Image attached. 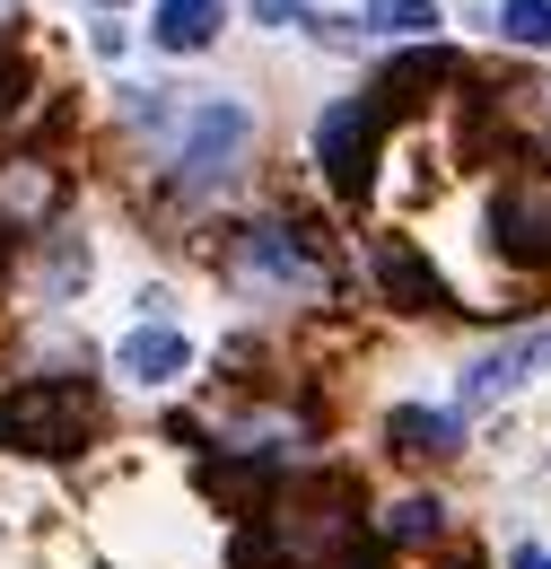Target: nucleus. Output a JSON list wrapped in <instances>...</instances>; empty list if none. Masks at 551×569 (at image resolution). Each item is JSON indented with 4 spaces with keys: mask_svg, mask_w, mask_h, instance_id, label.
Returning <instances> with one entry per match:
<instances>
[{
    "mask_svg": "<svg viewBox=\"0 0 551 569\" xmlns=\"http://www.w3.org/2000/svg\"><path fill=\"white\" fill-rule=\"evenodd\" d=\"M517 569H551V561H543V552H517Z\"/></svg>",
    "mask_w": 551,
    "mask_h": 569,
    "instance_id": "nucleus-18",
    "label": "nucleus"
},
{
    "mask_svg": "<svg viewBox=\"0 0 551 569\" xmlns=\"http://www.w3.org/2000/svg\"><path fill=\"white\" fill-rule=\"evenodd\" d=\"M219 36V0H158V44L167 53H202Z\"/></svg>",
    "mask_w": 551,
    "mask_h": 569,
    "instance_id": "nucleus-13",
    "label": "nucleus"
},
{
    "mask_svg": "<svg viewBox=\"0 0 551 569\" xmlns=\"http://www.w3.org/2000/svg\"><path fill=\"white\" fill-rule=\"evenodd\" d=\"M490 237H499L508 263L551 272V184H508V193L490 202Z\"/></svg>",
    "mask_w": 551,
    "mask_h": 569,
    "instance_id": "nucleus-7",
    "label": "nucleus"
},
{
    "mask_svg": "<svg viewBox=\"0 0 551 569\" xmlns=\"http://www.w3.org/2000/svg\"><path fill=\"white\" fill-rule=\"evenodd\" d=\"M368 263H377V289H385L394 307H412V316H455V289L438 281V263L420 254L412 237H377Z\"/></svg>",
    "mask_w": 551,
    "mask_h": 569,
    "instance_id": "nucleus-6",
    "label": "nucleus"
},
{
    "mask_svg": "<svg viewBox=\"0 0 551 569\" xmlns=\"http://www.w3.org/2000/svg\"><path fill=\"white\" fill-rule=\"evenodd\" d=\"M377 114H368V97H342V106H324V123H315V158H324V176L342 184V202H368V149H377Z\"/></svg>",
    "mask_w": 551,
    "mask_h": 569,
    "instance_id": "nucleus-4",
    "label": "nucleus"
},
{
    "mask_svg": "<svg viewBox=\"0 0 551 569\" xmlns=\"http://www.w3.org/2000/svg\"><path fill=\"white\" fill-rule=\"evenodd\" d=\"M385 438H394L403 456H455V447H464V421H455V412H412V403H394V412H385Z\"/></svg>",
    "mask_w": 551,
    "mask_h": 569,
    "instance_id": "nucleus-12",
    "label": "nucleus"
},
{
    "mask_svg": "<svg viewBox=\"0 0 551 569\" xmlns=\"http://www.w3.org/2000/svg\"><path fill=\"white\" fill-rule=\"evenodd\" d=\"M0 246H9V237H0Z\"/></svg>",
    "mask_w": 551,
    "mask_h": 569,
    "instance_id": "nucleus-20",
    "label": "nucleus"
},
{
    "mask_svg": "<svg viewBox=\"0 0 551 569\" xmlns=\"http://www.w3.org/2000/svg\"><path fill=\"white\" fill-rule=\"evenodd\" d=\"M508 44H551V0H499Z\"/></svg>",
    "mask_w": 551,
    "mask_h": 569,
    "instance_id": "nucleus-16",
    "label": "nucleus"
},
{
    "mask_svg": "<svg viewBox=\"0 0 551 569\" xmlns=\"http://www.w3.org/2000/svg\"><path fill=\"white\" fill-rule=\"evenodd\" d=\"M44 211H53L44 158H0V237H9V228H36Z\"/></svg>",
    "mask_w": 551,
    "mask_h": 569,
    "instance_id": "nucleus-11",
    "label": "nucleus"
},
{
    "mask_svg": "<svg viewBox=\"0 0 551 569\" xmlns=\"http://www.w3.org/2000/svg\"><path fill=\"white\" fill-rule=\"evenodd\" d=\"M88 438H97V395L70 377L0 395V447H18V456H79Z\"/></svg>",
    "mask_w": 551,
    "mask_h": 569,
    "instance_id": "nucleus-2",
    "label": "nucleus"
},
{
    "mask_svg": "<svg viewBox=\"0 0 551 569\" xmlns=\"http://www.w3.org/2000/svg\"><path fill=\"white\" fill-rule=\"evenodd\" d=\"M228 569H377V543H359L350 482H289L228 543Z\"/></svg>",
    "mask_w": 551,
    "mask_h": 569,
    "instance_id": "nucleus-1",
    "label": "nucleus"
},
{
    "mask_svg": "<svg viewBox=\"0 0 551 569\" xmlns=\"http://www.w3.org/2000/svg\"><path fill=\"white\" fill-rule=\"evenodd\" d=\"M359 27H377V36H394V44H429L438 0H368V18H359Z\"/></svg>",
    "mask_w": 551,
    "mask_h": 569,
    "instance_id": "nucleus-14",
    "label": "nucleus"
},
{
    "mask_svg": "<svg viewBox=\"0 0 551 569\" xmlns=\"http://www.w3.org/2000/svg\"><path fill=\"white\" fill-rule=\"evenodd\" d=\"M455 71H464V62H455L447 44H412V53L394 62V71H385L377 88H368V114H377V123H394V114H412V106H429V88H447Z\"/></svg>",
    "mask_w": 551,
    "mask_h": 569,
    "instance_id": "nucleus-9",
    "label": "nucleus"
},
{
    "mask_svg": "<svg viewBox=\"0 0 551 569\" xmlns=\"http://www.w3.org/2000/svg\"><path fill=\"white\" fill-rule=\"evenodd\" d=\"M106 9H123V0H106Z\"/></svg>",
    "mask_w": 551,
    "mask_h": 569,
    "instance_id": "nucleus-19",
    "label": "nucleus"
},
{
    "mask_svg": "<svg viewBox=\"0 0 551 569\" xmlns=\"http://www.w3.org/2000/svg\"><path fill=\"white\" fill-rule=\"evenodd\" d=\"M18 97H27V71H18V62H9V53H0V114H9V106H18Z\"/></svg>",
    "mask_w": 551,
    "mask_h": 569,
    "instance_id": "nucleus-17",
    "label": "nucleus"
},
{
    "mask_svg": "<svg viewBox=\"0 0 551 569\" xmlns=\"http://www.w3.org/2000/svg\"><path fill=\"white\" fill-rule=\"evenodd\" d=\"M246 141H254V114H246L237 97H210V106H193V123H184L176 176H184V184H219V176L246 158Z\"/></svg>",
    "mask_w": 551,
    "mask_h": 569,
    "instance_id": "nucleus-3",
    "label": "nucleus"
},
{
    "mask_svg": "<svg viewBox=\"0 0 551 569\" xmlns=\"http://www.w3.org/2000/svg\"><path fill=\"white\" fill-rule=\"evenodd\" d=\"M438 535V499H394L377 517V543H429Z\"/></svg>",
    "mask_w": 551,
    "mask_h": 569,
    "instance_id": "nucleus-15",
    "label": "nucleus"
},
{
    "mask_svg": "<svg viewBox=\"0 0 551 569\" xmlns=\"http://www.w3.org/2000/svg\"><path fill=\"white\" fill-rule=\"evenodd\" d=\"M114 368L140 377V386H176V377L193 368V342H184V333H167V325H140L132 342L114 351Z\"/></svg>",
    "mask_w": 551,
    "mask_h": 569,
    "instance_id": "nucleus-10",
    "label": "nucleus"
},
{
    "mask_svg": "<svg viewBox=\"0 0 551 569\" xmlns=\"http://www.w3.org/2000/svg\"><path fill=\"white\" fill-rule=\"evenodd\" d=\"M543 368H551V333H517V342L482 351L473 368H464V386H455V421L482 412V403H499V395H517V386H534Z\"/></svg>",
    "mask_w": 551,
    "mask_h": 569,
    "instance_id": "nucleus-5",
    "label": "nucleus"
},
{
    "mask_svg": "<svg viewBox=\"0 0 551 569\" xmlns=\"http://www.w3.org/2000/svg\"><path fill=\"white\" fill-rule=\"evenodd\" d=\"M237 272H280V281H333V254L298 228H237Z\"/></svg>",
    "mask_w": 551,
    "mask_h": 569,
    "instance_id": "nucleus-8",
    "label": "nucleus"
}]
</instances>
